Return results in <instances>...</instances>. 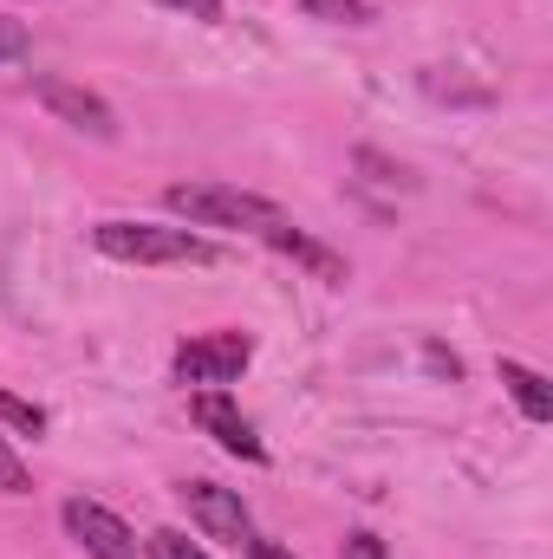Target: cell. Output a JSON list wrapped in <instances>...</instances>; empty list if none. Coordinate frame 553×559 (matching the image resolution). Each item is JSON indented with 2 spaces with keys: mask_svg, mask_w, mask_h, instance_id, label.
Segmentation results:
<instances>
[{
  "mask_svg": "<svg viewBox=\"0 0 553 559\" xmlns=\"http://www.w3.org/2000/svg\"><path fill=\"white\" fill-rule=\"evenodd\" d=\"M92 248H98L105 261H125V267H215V261H222V248H215L209 235H196V228L125 222V215L98 222V228H92Z\"/></svg>",
  "mask_w": 553,
  "mask_h": 559,
  "instance_id": "obj_1",
  "label": "cell"
},
{
  "mask_svg": "<svg viewBox=\"0 0 553 559\" xmlns=\"http://www.w3.org/2000/svg\"><path fill=\"white\" fill-rule=\"evenodd\" d=\"M163 209L183 222V228H235V235H255L274 228L280 209L255 189H235V182H169L163 189Z\"/></svg>",
  "mask_w": 553,
  "mask_h": 559,
  "instance_id": "obj_2",
  "label": "cell"
},
{
  "mask_svg": "<svg viewBox=\"0 0 553 559\" xmlns=\"http://www.w3.org/2000/svg\"><path fill=\"white\" fill-rule=\"evenodd\" d=\"M248 365H255V338H248L242 325H215V332H196V338L176 345L169 378H176L183 391H228Z\"/></svg>",
  "mask_w": 553,
  "mask_h": 559,
  "instance_id": "obj_3",
  "label": "cell"
},
{
  "mask_svg": "<svg viewBox=\"0 0 553 559\" xmlns=\"http://www.w3.org/2000/svg\"><path fill=\"white\" fill-rule=\"evenodd\" d=\"M176 501L189 508V521L209 534V540H222V547H248L255 540V514H248V501L235 495V488H222V481H176Z\"/></svg>",
  "mask_w": 553,
  "mask_h": 559,
  "instance_id": "obj_4",
  "label": "cell"
},
{
  "mask_svg": "<svg viewBox=\"0 0 553 559\" xmlns=\"http://www.w3.org/2000/svg\"><path fill=\"white\" fill-rule=\"evenodd\" d=\"M33 98L66 124V131H79V138H98V143H111L118 138V111L92 92V85H79V79H33Z\"/></svg>",
  "mask_w": 553,
  "mask_h": 559,
  "instance_id": "obj_5",
  "label": "cell"
},
{
  "mask_svg": "<svg viewBox=\"0 0 553 559\" xmlns=\"http://www.w3.org/2000/svg\"><path fill=\"white\" fill-rule=\"evenodd\" d=\"M59 521H66V534L85 547V559H138L143 554V540L131 534V521H125V514H111L105 501L72 495V501L59 508Z\"/></svg>",
  "mask_w": 553,
  "mask_h": 559,
  "instance_id": "obj_6",
  "label": "cell"
},
{
  "mask_svg": "<svg viewBox=\"0 0 553 559\" xmlns=\"http://www.w3.org/2000/svg\"><path fill=\"white\" fill-rule=\"evenodd\" d=\"M189 423L202 436H215V449H228L235 462H268V442L255 436V423L235 411L228 391H189Z\"/></svg>",
  "mask_w": 553,
  "mask_h": 559,
  "instance_id": "obj_7",
  "label": "cell"
},
{
  "mask_svg": "<svg viewBox=\"0 0 553 559\" xmlns=\"http://www.w3.org/2000/svg\"><path fill=\"white\" fill-rule=\"evenodd\" d=\"M261 241H268L274 254H286V261H299L306 274L326 280V286H339V280H345V254H332L326 241H313V235H306V228H293L286 215H280L274 228H261Z\"/></svg>",
  "mask_w": 553,
  "mask_h": 559,
  "instance_id": "obj_8",
  "label": "cell"
},
{
  "mask_svg": "<svg viewBox=\"0 0 553 559\" xmlns=\"http://www.w3.org/2000/svg\"><path fill=\"white\" fill-rule=\"evenodd\" d=\"M495 378H502V391L515 397V411L528 423H553V384L534 371V365H521V358H502L495 365Z\"/></svg>",
  "mask_w": 553,
  "mask_h": 559,
  "instance_id": "obj_9",
  "label": "cell"
},
{
  "mask_svg": "<svg viewBox=\"0 0 553 559\" xmlns=\"http://www.w3.org/2000/svg\"><path fill=\"white\" fill-rule=\"evenodd\" d=\"M306 20H326V26H372L378 7L372 0H299Z\"/></svg>",
  "mask_w": 553,
  "mask_h": 559,
  "instance_id": "obj_10",
  "label": "cell"
},
{
  "mask_svg": "<svg viewBox=\"0 0 553 559\" xmlns=\"http://www.w3.org/2000/svg\"><path fill=\"white\" fill-rule=\"evenodd\" d=\"M143 559H209L183 527H156V534H143Z\"/></svg>",
  "mask_w": 553,
  "mask_h": 559,
  "instance_id": "obj_11",
  "label": "cell"
},
{
  "mask_svg": "<svg viewBox=\"0 0 553 559\" xmlns=\"http://www.w3.org/2000/svg\"><path fill=\"white\" fill-rule=\"evenodd\" d=\"M0 423L20 429V436H46V411L26 404V397H13V391H0Z\"/></svg>",
  "mask_w": 553,
  "mask_h": 559,
  "instance_id": "obj_12",
  "label": "cell"
},
{
  "mask_svg": "<svg viewBox=\"0 0 553 559\" xmlns=\"http://www.w3.org/2000/svg\"><path fill=\"white\" fill-rule=\"evenodd\" d=\"M0 495H33V468L20 462V449L0 436Z\"/></svg>",
  "mask_w": 553,
  "mask_h": 559,
  "instance_id": "obj_13",
  "label": "cell"
},
{
  "mask_svg": "<svg viewBox=\"0 0 553 559\" xmlns=\"http://www.w3.org/2000/svg\"><path fill=\"white\" fill-rule=\"evenodd\" d=\"M26 52H33V33L0 13V66H13V59H26Z\"/></svg>",
  "mask_w": 553,
  "mask_h": 559,
  "instance_id": "obj_14",
  "label": "cell"
},
{
  "mask_svg": "<svg viewBox=\"0 0 553 559\" xmlns=\"http://www.w3.org/2000/svg\"><path fill=\"white\" fill-rule=\"evenodd\" d=\"M156 7L189 13V20H202V26H222V0H156Z\"/></svg>",
  "mask_w": 553,
  "mask_h": 559,
  "instance_id": "obj_15",
  "label": "cell"
},
{
  "mask_svg": "<svg viewBox=\"0 0 553 559\" xmlns=\"http://www.w3.org/2000/svg\"><path fill=\"white\" fill-rule=\"evenodd\" d=\"M345 559H391V554H385L378 534H352V540H345Z\"/></svg>",
  "mask_w": 553,
  "mask_h": 559,
  "instance_id": "obj_16",
  "label": "cell"
},
{
  "mask_svg": "<svg viewBox=\"0 0 553 559\" xmlns=\"http://www.w3.org/2000/svg\"><path fill=\"white\" fill-rule=\"evenodd\" d=\"M242 554H248V559H299L293 547H280V540H261V534H255V540H248Z\"/></svg>",
  "mask_w": 553,
  "mask_h": 559,
  "instance_id": "obj_17",
  "label": "cell"
}]
</instances>
